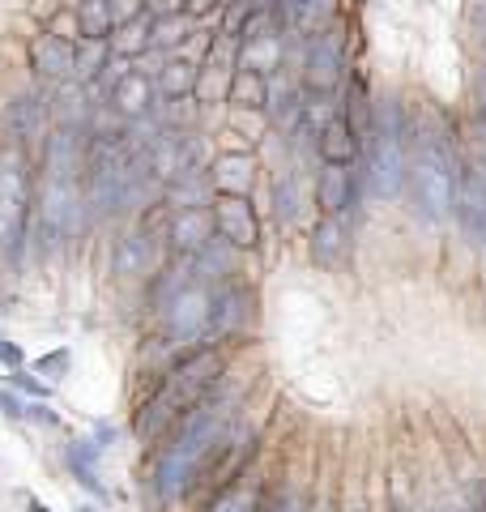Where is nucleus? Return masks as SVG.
<instances>
[{"instance_id":"f257e3e1","label":"nucleus","mask_w":486,"mask_h":512,"mask_svg":"<svg viewBox=\"0 0 486 512\" xmlns=\"http://www.w3.org/2000/svg\"><path fill=\"white\" fill-rule=\"evenodd\" d=\"M239 406H243V393L231 380H222L205 402L192 406L184 419L154 444L150 470H145V491H150L158 512H175L180 504L192 500V491H197L201 474L209 470V461L218 457L226 436L239 427Z\"/></svg>"},{"instance_id":"f03ea898","label":"nucleus","mask_w":486,"mask_h":512,"mask_svg":"<svg viewBox=\"0 0 486 512\" xmlns=\"http://www.w3.org/2000/svg\"><path fill=\"white\" fill-rule=\"evenodd\" d=\"M226 367H231V355H226V342H197L184 346L154 384V393L137 406L133 419V436L141 444H158L167 431L184 419V414L205 402L209 393L226 380Z\"/></svg>"},{"instance_id":"7ed1b4c3","label":"nucleus","mask_w":486,"mask_h":512,"mask_svg":"<svg viewBox=\"0 0 486 512\" xmlns=\"http://www.w3.org/2000/svg\"><path fill=\"white\" fill-rule=\"evenodd\" d=\"M457 188H461V163H457V150H452L448 133L435 120H414L410 167H405L410 210L427 227H440V222L457 214Z\"/></svg>"},{"instance_id":"20e7f679","label":"nucleus","mask_w":486,"mask_h":512,"mask_svg":"<svg viewBox=\"0 0 486 512\" xmlns=\"http://www.w3.org/2000/svg\"><path fill=\"white\" fill-rule=\"evenodd\" d=\"M410 133L414 120L405 116L397 94L376 99V120H371V137L363 150V184L371 197L393 201L405 192V167H410Z\"/></svg>"},{"instance_id":"39448f33","label":"nucleus","mask_w":486,"mask_h":512,"mask_svg":"<svg viewBox=\"0 0 486 512\" xmlns=\"http://www.w3.org/2000/svg\"><path fill=\"white\" fill-rule=\"evenodd\" d=\"M30 214H35V175L22 146L0 150V269L18 274L30 252Z\"/></svg>"},{"instance_id":"423d86ee","label":"nucleus","mask_w":486,"mask_h":512,"mask_svg":"<svg viewBox=\"0 0 486 512\" xmlns=\"http://www.w3.org/2000/svg\"><path fill=\"white\" fill-rule=\"evenodd\" d=\"M350 47H346V30L342 22H333L329 30L303 39V64H299V82L307 94H329L342 99V90L350 82Z\"/></svg>"},{"instance_id":"0eeeda50","label":"nucleus","mask_w":486,"mask_h":512,"mask_svg":"<svg viewBox=\"0 0 486 512\" xmlns=\"http://www.w3.org/2000/svg\"><path fill=\"white\" fill-rule=\"evenodd\" d=\"M209 308H214V286L192 282L180 295H171L154 312L158 320V342L162 346H197L209 342Z\"/></svg>"},{"instance_id":"6e6552de","label":"nucleus","mask_w":486,"mask_h":512,"mask_svg":"<svg viewBox=\"0 0 486 512\" xmlns=\"http://www.w3.org/2000/svg\"><path fill=\"white\" fill-rule=\"evenodd\" d=\"M256 320V291L243 278L214 286V308H209V342H231L243 338Z\"/></svg>"},{"instance_id":"1a4fd4ad","label":"nucleus","mask_w":486,"mask_h":512,"mask_svg":"<svg viewBox=\"0 0 486 512\" xmlns=\"http://www.w3.org/2000/svg\"><path fill=\"white\" fill-rule=\"evenodd\" d=\"M52 99L39 90H22L13 94V99L5 103V137L13 141V146H35V141H47V133H52Z\"/></svg>"},{"instance_id":"9d476101","label":"nucleus","mask_w":486,"mask_h":512,"mask_svg":"<svg viewBox=\"0 0 486 512\" xmlns=\"http://www.w3.org/2000/svg\"><path fill=\"white\" fill-rule=\"evenodd\" d=\"M167 244H162V231L154 222H141L133 235H124L116 244V256H111V274L120 278H154L158 265L167 261Z\"/></svg>"},{"instance_id":"9b49d317","label":"nucleus","mask_w":486,"mask_h":512,"mask_svg":"<svg viewBox=\"0 0 486 512\" xmlns=\"http://www.w3.org/2000/svg\"><path fill=\"white\" fill-rule=\"evenodd\" d=\"M214 205H201V210H167L162 218V244L171 256H197L209 239H214Z\"/></svg>"},{"instance_id":"f8f14e48","label":"nucleus","mask_w":486,"mask_h":512,"mask_svg":"<svg viewBox=\"0 0 486 512\" xmlns=\"http://www.w3.org/2000/svg\"><path fill=\"white\" fill-rule=\"evenodd\" d=\"M30 69L43 82H73L77 77V35H56V30H47V35H35L30 39Z\"/></svg>"},{"instance_id":"ddd939ff","label":"nucleus","mask_w":486,"mask_h":512,"mask_svg":"<svg viewBox=\"0 0 486 512\" xmlns=\"http://www.w3.org/2000/svg\"><path fill=\"white\" fill-rule=\"evenodd\" d=\"M214 231L218 239H226L239 252L261 248V218H256V205L248 197H218L214 201Z\"/></svg>"},{"instance_id":"4468645a","label":"nucleus","mask_w":486,"mask_h":512,"mask_svg":"<svg viewBox=\"0 0 486 512\" xmlns=\"http://www.w3.org/2000/svg\"><path fill=\"white\" fill-rule=\"evenodd\" d=\"M363 171H354V167H333V163H324L320 175H316V205H320V214H329V218H350V210L359 205L363 197Z\"/></svg>"},{"instance_id":"2eb2a0df","label":"nucleus","mask_w":486,"mask_h":512,"mask_svg":"<svg viewBox=\"0 0 486 512\" xmlns=\"http://www.w3.org/2000/svg\"><path fill=\"white\" fill-rule=\"evenodd\" d=\"M107 107L116 111V116H124L128 124H141V120H150L154 116V107H158V86H154V73H145V69H128L116 90H111V99Z\"/></svg>"},{"instance_id":"dca6fc26","label":"nucleus","mask_w":486,"mask_h":512,"mask_svg":"<svg viewBox=\"0 0 486 512\" xmlns=\"http://www.w3.org/2000/svg\"><path fill=\"white\" fill-rule=\"evenodd\" d=\"M273 13L282 18L290 39H312L320 30H329L333 22H342V0H278Z\"/></svg>"},{"instance_id":"f3484780","label":"nucleus","mask_w":486,"mask_h":512,"mask_svg":"<svg viewBox=\"0 0 486 512\" xmlns=\"http://www.w3.org/2000/svg\"><path fill=\"white\" fill-rule=\"evenodd\" d=\"M457 222L474 248H486V171L482 167H461V188H457Z\"/></svg>"},{"instance_id":"a211bd4d","label":"nucleus","mask_w":486,"mask_h":512,"mask_svg":"<svg viewBox=\"0 0 486 512\" xmlns=\"http://www.w3.org/2000/svg\"><path fill=\"white\" fill-rule=\"evenodd\" d=\"M316 154H320V163H333V167H354L363 158V141L350 128L346 111H337V116L316 133Z\"/></svg>"},{"instance_id":"6ab92c4d","label":"nucleus","mask_w":486,"mask_h":512,"mask_svg":"<svg viewBox=\"0 0 486 512\" xmlns=\"http://www.w3.org/2000/svg\"><path fill=\"white\" fill-rule=\"evenodd\" d=\"M209 175H214L218 197H252L256 188V158L248 150H226L209 163Z\"/></svg>"},{"instance_id":"aec40b11","label":"nucleus","mask_w":486,"mask_h":512,"mask_svg":"<svg viewBox=\"0 0 486 512\" xmlns=\"http://www.w3.org/2000/svg\"><path fill=\"white\" fill-rule=\"evenodd\" d=\"M307 248H312V261L320 269H337V265L346 261V252H350V227H346V218L320 214V222L312 227V239H307Z\"/></svg>"},{"instance_id":"412c9836","label":"nucleus","mask_w":486,"mask_h":512,"mask_svg":"<svg viewBox=\"0 0 486 512\" xmlns=\"http://www.w3.org/2000/svg\"><path fill=\"white\" fill-rule=\"evenodd\" d=\"M162 201L171 205V210H201V205H214L218 201V188H214V175L205 171H184L175 175V180L162 188Z\"/></svg>"},{"instance_id":"4be33fe9","label":"nucleus","mask_w":486,"mask_h":512,"mask_svg":"<svg viewBox=\"0 0 486 512\" xmlns=\"http://www.w3.org/2000/svg\"><path fill=\"white\" fill-rule=\"evenodd\" d=\"M103 448H107V444H103L99 436H94V440H73V444H64V466H69V474H73L90 495H99V500H107V487H103V478H99V453H103Z\"/></svg>"},{"instance_id":"5701e85b","label":"nucleus","mask_w":486,"mask_h":512,"mask_svg":"<svg viewBox=\"0 0 486 512\" xmlns=\"http://www.w3.org/2000/svg\"><path fill=\"white\" fill-rule=\"evenodd\" d=\"M286 39L290 35H261V39H243L239 43V69L278 77L286 69Z\"/></svg>"},{"instance_id":"b1692460","label":"nucleus","mask_w":486,"mask_h":512,"mask_svg":"<svg viewBox=\"0 0 486 512\" xmlns=\"http://www.w3.org/2000/svg\"><path fill=\"white\" fill-rule=\"evenodd\" d=\"M197 82H201V64L180 56H167L162 69H154L158 99H197Z\"/></svg>"},{"instance_id":"393cba45","label":"nucleus","mask_w":486,"mask_h":512,"mask_svg":"<svg viewBox=\"0 0 486 512\" xmlns=\"http://www.w3.org/2000/svg\"><path fill=\"white\" fill-rule=\"evenodd\" d=\"M73 26H77V39H111L120 30L116 5L111 0H77Z\"/></svg>"},{"instance_id":"a878e982","label":"nucleus","mask_w":486,"mask_h":512,"mask_svg":"<svg viewBox=\"0 0 486 512\" xmlns=\"http://www.w3.org/2000/svg\"><path fill=\"white\" fill-rule=\"evenodd\" d=\"M235 252L239 248H231V244H226V239H209V244L197 252V256H192V261H197V278L205 282V286H218V282H231L235 274H239V269H235Z\"/></svg>"},{"instance_id":"bb28decb","label":"nucleus","mask_w":486,"mask_h":512,"mask_svg":"<svg viewBox=\"0 0 486 512\" xmlns=\"http://www.w3.org/2000/svg\"><path fill=\"white\" fill-rule=\"evenodd\" d=\"M269 197H273V214H278L282 227H295V222H299V210H303V184H299L295 167H282L278 175H273Z\"/></svg>"},{"instance_id":"cd10ccee","label":"nucleus","mask_w":486,"mask_h":512,"mask_svg":"<svg viewBox=\"0 0 486 512\" xmlns=\"http://www.w3.org/2000/svg\"><path fill=\"white\" fill-rule=\"evenodd\" d=\"M205 22H197V18H188V13H175V18H154V39H150V52H158V56H175L180 47L197 35Z\"/></svg>"},{"instance_id":"c85d7f7f","label":"nucleus","mask_w":486,"mask_h":512,"mask_svg":"<svg viewBox=\"0 0 486 512\" xmlns=\"http://www.w3.org/2000/svg\"><path fill=\"white\" fill-rule=\"evenodd\" d=\"M231 107L239 111H265L269 103V77L265 73H252V69H235L231 77Z\"/></svg>"},{"instance_id":"c756f323","label":"nucleus","mask_w":486,"mask_h":512,"mask_svg":"<svg viewBox=\"0 0 486 512\" xmlns=\"http://www.w3.org/2000/svg\"><path fill=\"white\" fill-rule=\"evenodd\" d=\"M150 39H154V18L150 13H141V18L124 22L116 35H111V52L128 56V60H141L145 52H150Z\"/></svg>"},{"instance_id":"7c9ffc66","label":"nucleus","mask_w":486,"mask_h":512,"mask_svg":"<svg viewBox=\"0 0 486 512\" xmlns=\"http://www.w3.org/2000/svg\"><path fill=\"white\" fill-rule=\"evenodd\" d=\"M111 60V39H77V77L73 82H90Z\"/></svg>"},{"instance_id":"2f4dec72","label":"nucleus","mask_w":486,"mask_h":512,"mask_svg":"<svg viewBox=\"0 0 486 512\" xmlns=\"http://www.w3.org/2000/svg\"><path fill=\"white\" fill-rule=\"evenodd\" d=\"M261 504H265V491H252V487H231L222 495V500H214L205 512H261Z\"/></svg>"},{"instance_id":"473e14b6","label":"nucleus","mask_w":486,"mask_h":512,"mask_svg":"<svg viewBox=\"0 0 486 512\" xmlns=\"http://www.w3.org/2000/svg\"><path fill=\"white\" fill-rule=\"evenodd\" d=\"M69 367H73V350H69V346H56V350H47V355L35 359V372H39V376H52V380L64 376Z\"/></svg>"},{"instance_id":"72a5a7b5","label":"nucleus","mask_w":486,"mask_h":512,"mask_svg":"<svg viewBox=\"0 0 486 512\" xmlns=\"http://www.w3.org/2000/svg\"><path fill=\"white\" fill-rule=\"evenodd\" d=\"M261 512H307V508H303V500L290 487H278V491H265Z\"/></svg>"},{"instance_id":"f704fd0d","label":"nucleus","mask_w":486,"mask_h":512,"mask_svg":"<svg viewBox=\"0 0 486 512\" xmlns=\"http://www.w3.org/2000/svg\"><path fill=\"white\" fill-rule=\"evenodd\" d=\"M9 384H13V389H22L26 397H47V393H52V389H47V384L39 380V372L35 376H30L26 372V367H9V376H5Z\"/></svg>"},{"instance_id":"c9c22d12","label":"nucleus","mask_w":486,"mask_h":512,"mask_svg":"<svg viewBox=\"0 0 486 512\" xmlns=\"http://www.w3.org/2000/svg\"><path fill=\"white\" fill-rule=\"evenodd\" d=\"M26 419H35V423H43V427H56L60 414L47 406V397H35V402H26Z\"/></svg>"},{"instance_id":"e433bc0d","label":"nucleus","mask_w":486,"mask_h":512,"mask_svg":"<svg viewBox=\"0 0 486 512\" xmlns=\"http://www.w3.org/2000/svg\"><path fill=\"white\" fill-rule=\"evenodd\" d=\"M469 30L478 35L482 52H486V0H469Z\"/></svg>"},{"instance_id":"4c0bfd02","label":"nucleus","mask_w":486,"mask_h":512,"mask_svg":"<svg viewBox=\"0 0 486 512\" xmlns=\"http://www.w3.org/2000/svg\"><path fill=\"white\" fill-rule=\"evenodd\" d=\"M0 414H5V419H26V402H22L18 393L0 389Z\"/></svg>"},{"instance_id":"58836bf2","label":"nucleus","mask_w":486,"mask_h":512,"mask_svg":"<svg viewBox=\"0 0 486 512\" xmlns=\"http://www.w3.org/2000/svg\"><path fill=\"white\" fill-rule=\"evenodd\" d=\"M145 13L150 18H175V13H184V0H145Z\"/></svg>"},{"instance_id":"ea45409f","label":"nucleus","mask_w":486,"mask_h":512,"mask_svg":"<svg viewBox=\"0 0 486 512\" xmlns=\"http://www.w3.org/2000/svg\"><path fill=\"white\" fill-rule=\"evenodd\" d=\"M0 363H5V367H22L26 363V350L18 342H9L5 333H0Z\"/></svg>"},{"instance_id":"a19ab883","label":"nucleus","mask_w":486,"mask_h":512,"mask_svg":"<svg viewBox=\"0 0 486 512\" xmlns=\"http://www.w3.org/2000/svg\"><path fill=\"white\" fill-rule=\"evenodd\" d=\"M474 94H478V111H486V60L478 64V73H474Z\"/></svg>"},{"instance_id":"79ce46f5","label":"nucleus","mask_w":486,"mask_h":512,"mask_svg":"<svg viewBox=\"0 0 486 512\" xmlns=\"http://www.w3.org/2000/svg\"><path fill=\"white\" fill-rule=\"evenodd\" d=\"M478 141H482V154H486V111H478Z\"/></svg>"},{"instance_id":"37998d69","label":"nucleus","mask_w":486,"mask_h":512,"mask_svg":"<svg viewBox=\"0 0 486 512\" xmlns=\"http://www.w3.org/2000/svg\"><path fill=\"white\" fill-rule=\"evenodd\" d=\"M26 512H52V508H47L43 500H35V495H30V500H26Z\"/></svg>"},{"instance_id":"c03bdc74","label":"nucleus","mask_w":486,"mask_h":512,"mask_svg":"<svg viewBox=\"0 0 486 512\" xmlns=\"http://www.w3.org/2000/svg\"><path fill=\"white\" fill-rule=\"evenodd\" d=\"M248 5H252V9H273L278 0H248Z\"/></svg>"},{"instance_id":"a18cd8bd","label":"nucleus","mask_w":486,"mask_h":512,"mask_svg":"<svg viewBox=\"0 0 486 512\" xmlns=\"http://www.w3.org/2000/svg\"><path fill=\"white\" fill-rule=\"evenodd\" d=\"M482 512H486V483H482Z\"/></svg>"},{"instance_id":"49530a36","label":"nucleus","mask_w":486,"mask_h":512,"mask_svg":"<svg viewBox=\"0 0 486 512\" xmlns=\"http://www.w3.org/2000/svg\"><path fill=\"white\" fill-rule=\"evenodd\" d=\"M482 171H486V158H482Z\"/></svg>"},{"instance_id":"de8ad7c7","label":"nucleus","mask_w":486,"mask_h":512,"mask_svg":"<svg viewBox=\"0 0 486 512\" xmlns=\"http://www.w3.org/2000/svg\"><path fill=\"white\" fill-rule=\"evenodd\" d=\"M350 512H363V508H350Z\"/></svg>"}]
</instances>
